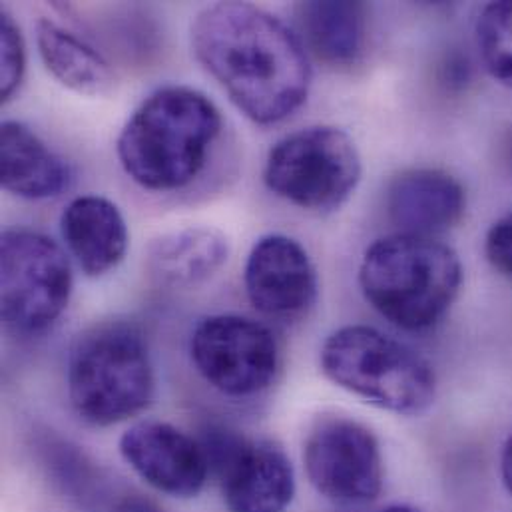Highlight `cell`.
I'll list each match as a JSON object with an SVG mask.
<instances>
[{"mask_svg": "<svg viewBox=\"0 0 512 512\" xmlns=\"http://www.w3.org/2000/svg\"><path fill=\"white\" fill-rule=\"evenodd\" d=\"M192 50L252 122L277 124L297 112L311 88L309 56L275 14L248 2H218L192 22Z\"/></svg>", "mask_w": 512, "mask_h": 512, "instance_id": "1", "label": "cell"}, {"mask_svg": "<svg viewBox=\"0 0 512 512\" xmlns=\"http://www.w3.org/2000/svg\"><path fill=\"white\" fill-rule=\"evenodd\" d=\"M222 132L218 106L190 86L152 92L122 128L116 154L126 176L150 192L190 186Z\"/></svg>", "mask_w": 512, "mask_h": 512, "instance_id": "2", "label": "cell"}, {"mask_svg": "<svg viewBox=\"0 0 512 512\" xmlns=\"http://www.w3.org/2000/svg\"><path fill=\"white\" fill-rule=\"evenodd\" d=\"M463 265L447 244L411 234L373 242L359 265V285L367 303L405 331L435 327L455 303Z\"/></svg>", "mask_w": 512, "mask_h": 512, "instance_id": "3", "label": "cell"}, {"mask_svg": "<svg viewBox=\"0 0 512 512\" xmlns=\"http://www.w3.org/2000/svg\"><path fill=\"white\" fill-rule=\"evenodd\" d=\"M68 399L92 427H112L154 399L156 373L142 329L130 321H100L72 343L66 365Z\"/></svg>", "mask_w": 512, "mask_h": 512, "instance_id": "4", "label": "cell"}, {"mask_svg": "<svg viewBox=\"0 0 512 512\" xmlns=\"http://www.w3.org/2000/svg\"><path fill=\"white\" fill-rule=\"evenodd\" d=\"M319 363L333 385L395 415L417 417L437 399L433 365L407 343L369 325L333 331Z\"/></svg>", "mask_w": 512, "mask_h": 512, "instance_id": "5", "label": "cell"}, {"mask_svg": "<svg viewBox=\"0 0 512 512\" xmlns=\"http://www.w3.org/2000/svg\"><path fill=\"white\" fill-rule=\"evenodd\" d=\"M361 170L359 150L347 132L335 126H309L271 146L263 182L295 208L327 214L351 198Z\"/></svg>", "mask_w": 512, "mask_h": 512, "instance_id": "6", "label": "cell"}, {"mask_svg": "<svg viewBox=\"0 0 512 512\" xmlns=\"http://www.w3.org/2000/svg\"><path fill=\"white\" fill-rule=\"evenodd\" d=\"M2 319L22 337L46 333L66 311L74 275L64 250L48 236L12 228L0 238Z\"/></svg>", "mask_w": 512, "mask_h": 512, "instance_id": "7", "label": "cell"}, {"mask_svg": "<svg viewBox=\"0 0 512 512\" xmlns=\"http://www.w3.org/2000/svg\"><path fill=\"white\" fill-rule=\"evenodd\" d=\"M190 357L212 389L234 399L267 391L279 371V345L271 329L236 313L202 319L190 339Z\"/></svg>", "mask_w": 512, "mask_h": 512, "instance_id": "8", "label": "cell"}, {"mask_svg": "<svg viewBox=\"0 0 512 512\" xmlns=\"http://www.w3.org/2000/svg\"><path fill=\"white\" fill-rule=\"evenodd\" d=\"M311 487L337 507H365L383 491V455L377 437L345 417L319 419L303 445Z\"/></svg>", "mask_w": 512, "mask_h": 512, "instance_id": "9", "label": "cell"}, {"mask_svg": "<svg viewBox=\"0 0 512 512\" xmlns=\"http://www.w3.org/2000/svg\"><path fill=\"white\" fill-rule=\"evenodd\" d=\"M202 447L228 512H285L297 491L295 469L271 441H252L228 427H208Z\"/></svg>", "mask_w": 512, "mask_h": 512, "instance_id": "10", "label": "cell"}, {"mask_svg": "<svg viewBox=\"0 0 512 512\" xmlns=\"http://www.w3.org/2000/svg\"><path fill=\"white\" fill-rule=\"evenodd\" d=\"M126 465L154 491L172 499L198 497L210 477L202 443L172 423L146 419L120 437Z\"/></svg>", "mask_w": 512, "mask_h": 512, "instance_id": "11", "label": "cell"}, {"mask_svg": "<svg viewBox=\"0 0 512 512\" xmlns=\"http://www.w3.org/2000/svg\"><path fill=\"white\" fill-rule=\"evenodd\" d=\"M248 299L265 317L295 321L315 305L317 271L305 248L289 236L259 238L244 269Z\"/></svg>", "mask_w": 512, "mask_h": 512, "instance_id": "12", "label": "cell"}, {"mask_svg": "<svg viewBox=\"0 0 512 512\" xmlns=\"http://www.w3.org/2000/svg\"><path fill=\"white\" fill-rule=\"evenodd\" d=\"M465 208L463 186L443 170L413 168L387 188V214L399 234L435 238L455 228Z\"/></svg>", "mask_w": 512, "mask_h": 512, "instance_id": "13", "label": "cell"}, {"mask_svg": "<svg viewBox=\"0 0 512 512\" xmlns=\"http://www.w3.org/2000/svg\"><path fill=\"white\" fill-rule=\"evenodd\" d=\"M60 232L68 252L90 277L116 269L128 252L126 220L104 196L74 198L62 212Z\"/></svg>", "mask_w": 512, "mask_h": 512, "instance_id": "14", "label": "cell"}, {"mask_svg": "<svg viewBox=\"0 0 512 512\" xmlns=\"http://www.w3.org/2000/svg\"><path fill=\"white\" fill-rule=\"evenodd\" d=\"M0 182L22 200H50L70 186V168L26 124L6 120L0 132Z\"/></svg>", "mask_w": 512, "mask_h": 512, "instance_id": "15", "label": "cell"}, {"mask_svg": "<svg viewBox=\"0 0 512 512\" xmlns=\"http://www.w3.org/2000/svg\"><path fill=\"white\" fill-rule=\"evenodd\" d=\"M367 12L363 2H301L295 6L297 36L319 62L355 66L367 48Z\"/></svg>", "mask_w": 512, "mask_h": 512, "instance_id": "16", "label": "cell"}, {"mask_svg": "<svg viewBox=\"0 0 512 512\" xmlns=\"http://www.w3.org/2000/svg\"><path fill=\"white\" fill-rule=\"evenodd\" d=\"M232 252L224 232L210 226H188L152 240L150 271L166 285L190 289L212 279Z\"/></svg>", "mask_w": 512, "mask_h": 512, "instance_id": "17", "label": "cell"}, {"mask_svg": "<svg viewBox=\"0 0 512 512\" xmlns=\"http://www.w3.org/2000/svg\"><path fill=\"white\" fill-rule=\"evenodd\" d=\"M36 46L46 70L80 96H104L114 88L110 64L88 42L50 18L36 22Z\"/></svg>", "mask_w": 512, "mask_h": 512, "instance_id": "18", "label": "cell"}, {"mask_svg": "<svg viewBox=\"0 0 512 512\" xmlns=\"http://www.w3.org/2000/svg\"><path fill=\"white\" fill-rule=\"evenodd\" d=\"M477 46L487 72L512 88V2L487 4L477 20Z\"/></svg>", "mask_w": 512, "mask_h": 512, "instance_id": "19", "label": "cell"}, {"mask_svg": "<svg viewBox=\"0 0 512 512\" xmlns=\"http://www.w3.org/2000/svg\"><path fill=\"white\" fill-rule=\"evenodd\" d=\"M0 50V96L2 102H8L18 92L26 74V42L6 8L0 12Z\"/></svg>", "mask_w": 512, "mask_h": 512, "instance_id": "20", "label": "cell"}, {"mask_svg": "<svg viewBox=\"0 0 512 512\" xmlns=\"http://www.w3.org/2000/svg\"><path fill=\"white\" fill-rule=\"evenodd\" d=\"M485 254L491 265L512 283V212L489 228Z\"/></svg>", "mask_w": 512, "mask_h": 512, "instance_id": "21", "label": "cell"}, {"mask_svg": "<svg viewBox=\"0 0 512 512\" xmlns=\"http://www.w3.org/2000/svg\"><path fill=\"white\" fill-rule=\"evenodd\" d=\"M112 512H164L154 501L142 495H124L116 501Z\"/></svg>", "mask_w": 512, "mask_h": 512, "instance_id": "22", "label": "cell"}, {"mask_svg": "<svg viewBox=\"0 0 512 512\" xmlns=\"http://www.w3.org/2000/svg\"><path fill=\"white\" fill-rule=\"evenodd\" d=\"M501 475H503V483L512 497V433L503 447V455H501Z\"/></svg>", "mask_w": 512, "mask_h": 512, "instance_id": "23", "label": "cell"}, {"mask_svg": "<svg viewBox=\"0 0 512 512\" xmlns=\"http://www.w3.org/2000/svg\"><path fill=\"white\" fill-rule=\"evenodd\" d=\"M503 160H505V166L509 168L512 176V128L507 132V136L503 140Z\"/></svg>", "mask_w": 512, "mask_h": 512, "instance_id": "24", "label": "cell"}, {"mask_svg": "<svg viewBox=\"0 0 512 512\" xmlns=\"http://www.w3.org/2000/svg\"><path fill=\"white\" fill-rule=\"evenodd\" d=\"M379 512H421L415 507H409V505H391L387 509H381Z\"/></svg>", "mask_w": 512, "mask_h": 512, "instance_id": "25", "label": "cell"}]
</instances>
